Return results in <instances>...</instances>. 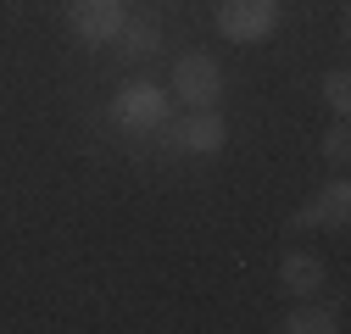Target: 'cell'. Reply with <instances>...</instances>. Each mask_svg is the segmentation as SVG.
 I'll return each mask as SVG.
<instances>
[{
  "mask_svg": "<svg viewBox=\"0 0 351 334\" xmlns=\"http://www.w3.org/2000/svg\"><path fill=\"white\" fill-rule=\"evenodd\" d=\"M346 218H351V184H346V179H329V184L290 218V229H346Z\"/></svg>",
  "mask_w": 351,
  "mask_h": 334,
  "instance_id": "6",
  "label": "cell"
},
{
  "mask_svg": "<svg viewBox=\"0 0 351 334\" xmlns=\"http://www.w3.org/2000/svg\"><path fill=\"white\" fill-rule=\"evenodd\" d=\"M112 45H117L128 62H140V56H156V51H162V23H156V17H145V12H140V17L128 12V23H123V34L112 39Z\"/></svg>",
  "mask_w": 351,
  "mask_h": 334,
  "instance_id": "8",
  "label": "cell"
},
{
  "mask_svg": "<svg viewBox=\"0 0 351 334\" xmlns=\"http://www.w3.org/2000/svg\"><path fill=\"white\" fill-rule=\"evenodd\" d=\"M318 151H324V162H329V167H346V162H351V134H346V117H335L329 129H324Z\"/></svg>",
  "mask_w": 351,
  "mask_h": 334,
  "instance_id": "11",
  "label": "cell"
},
{
  "mask_svg": "<svg viewBox=\"0 0 351 334\" xmlns=\"http://www.w3.org/2000/svg\"><path fill=\"white\" fill-rule=\"evenodd\" d=\"M279 0H223L217 6V34L229 45H262V39L279 34Z\"/></svg>",
  "mask_w": 351,
  "mask_h": 334,
  "instance_id": "4",
  "label": "cell"
},
{
  "mask_svg": "<svg viewBox=\"0 0 351 334\" xmlns=\"http://www.w3.org/2000/svg\"><path fill=\"white\" fill-rule=\"evenodd\" d=\"M279 329H285V334H335V329H340V312H335V307H318V296H306V301H295V307L279 318Z\"/></svg>",
  "mask_w": 351,
  "mask_h": 334,
  "instance_id": "9",
  "label": "cell"
},
{
  "mask_svg": "<svg viewBox=\"0 0 351 334\" xmlns=\"http://www.w3.org/2000/svg\"><path fill=\"white\" fill-rule=\"evenodd\" d=\"M324 279H329V268H324V257H318V250H285V262H279V284L290 290L295 301L318 296V290H324Z\"/></svg>",
  "mask_w": 351,
  "mask_h": 334,
  "instance_id": "7",
  "label": "cell"
},
{
  "mask_svg": "<svg viewBox=\"0 0 351 334\" xmlns=\"http://www.w3.org/2000/svg\"><path fill=\"white\" fill-rule=\"evenodd\" d=\"M318 90H324V106H329L335 117H346V112H351V73H346V67L324 73V84H318Z\"/></svg>",
  "mask_w": 351,
  "mask_h": 334,
  "instance_id": "10",
  "label": "cell"
},
{
  "mask_svg": "<svg viewBox=\"0 0 351 334\" xmlns=\"http://www.w3.org/2000/svg\"><path fill=\"white\" fill-rule=\"evenodd\" d=\"M112 123L123 134H156L162 123L173 117V95L162 90V84H151V78H128L123 90L112 95Z\"/></svg>",
  "mask_w": 351,
  "mask_h": 334,
  "instance_id": "1",
  "label": "cell"
},
{
  "mask_svg": "<svg viewBox=\"0 0 351 334\" xmlns=\"http://www.w3.org/2000/svg\"><path fill=\"white\" fill-rule=\"evenodd\" d=\"M223 67H217V56L206 51H184L179 62H173V101H184V112L195 106H217L223 101Z\"/></svg>",
  "mask_w": 351,
  "mask_h": 334,
  "instance_id": "3",
  "label": "cell"
},
{
  "mask_svg": "<svg viewBox=\"0 0 351 334\" xmlns=\"http://www.w3.org/2000/svg\"><path fill=\"white\" fill-rule=\"evenodd\" d=\"M128 23V0H73L67 6V28L84 45H112Z\"/></svg>",
  "mask_w": 351,
  "mask_h": 334,
  "instance_id": "5",
  "label": "cell"
},
{
  "mask_svg": "<svg viewBox=\"0 0 351 334\" xmlns=\"http://www.w3.org/2000/svg\"><path fill=\"white\" fill-rule=\"evenodd\" d=\"M156 134H162L167 151H179V156H217V151L229 145V123H223L217 106H195V112H184L179 123L167 117Z\"/></svg>",
  "mask_w": 351,
  "mask_h": 334,
  "instance_id": "2",
  "label": "cell"
}]
</instances>
